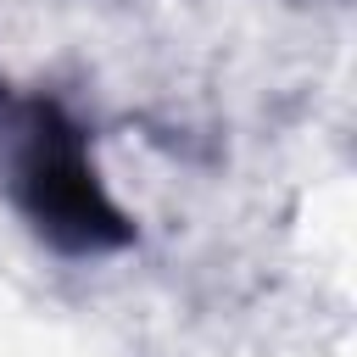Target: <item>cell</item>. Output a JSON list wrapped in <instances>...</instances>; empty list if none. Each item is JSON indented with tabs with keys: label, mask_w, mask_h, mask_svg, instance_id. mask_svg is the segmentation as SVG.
<instances>
[{
	"label": "cell",
	"mask_w": 357,
	"mask_h": 357,
	"mask_svg": "<svg viewBox=\"0 0 357 357\" xmlns=\"http://www.w3.org/2000/svg\"><path fill=\"white\" fill-rule=\"evenodd\" d=\"M17 201L33 218V229L61 251H106L128 240V223L106 201L78 128L56 106L28 112V139L17 156Z\"/></svg>",
	"instance_id": "obj_1"
}]
</instances>
